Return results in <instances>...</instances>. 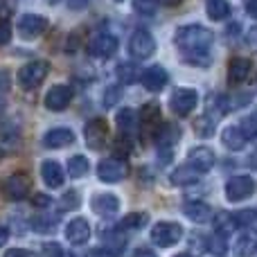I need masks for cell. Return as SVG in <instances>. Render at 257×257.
<instances>
[{"mask_svg":"<svg viewBox=\"0 0 257 257\" xmlns=\"http://www.w3.org/2000/svg\"><path fill=\"white\" fill-rule=\"evenodd\" d=\"M174 43L176 48L183 52L185 61L190 63H205L210 61V54H208V48L212 45V32L203 25H185L176 32L174 36Z\"/></svg>","mask_w":257,"mask_h":257,"instance_id":"1","label":"cell"},{"mask_svg":"<svg viewBox=\"0 0 257 257\" xmlns=\"http://www.w3.org/2000/svg\"><path fill=\"white\" fill-rule=\"evenodd\" d=\"M50 72V63L48 61H30L18 70V84L23 90H32L36 86L43 84V79Z\"/></svg>","mask_w":257,"mask_h":257,"instance_id":"2","label":"cell"},{"mask_svg":"<svg viewBox=\"0 0 257 257\" xmlns=\"http://www.w3.org/2000/svg\"><path fill=\"white\" fill-rule=\"evenodd\" d=\"M154 52H156L154 36H151L147 30L133 32L131 39H128V54H131L133 59H138V61H142V59H149Z\"/></svg>","mask_w":257,"mask_h":257,"instance_id":"3","label":"cell"},{"mask_svg":"<svg viewBox=\"0 0 257 257\" xmlns=\"http://www.w3.org/2000/svg\"><path fill=\"white\" fill-rule=\"evenodd\" d=\"M97 176L104 183H117L128 176V163L124 158H104L97 165Z\"/></svg>","mask_w":257,"mask_h":257,"instance_id":"4","label":"cell"},{"mask_svg":"<svg viewBox=\"0 0 257 257\" xmlns=\"http://www.w3.org/2000/svg\"><path fill=\"white\" fill-rule=\"evenodd\" d=\"M183 237V228L174 221H160L154 226L151 230V241L160 248H167V246H174L178 239Z\"/></svg>","mask_w":257,"mask_h":257,"instance_id":"5","label":"cell"},{"mask_svg":"<svg viewBox=\"0 0 257 257\" xmlns=\"http://www.w3.org/2000/svg\"><path fill=\"white\" fill-rule=\"evenodd\" d=\"M196 102H199V95H196V90H192V88H176L172 93L169 106H172V111L176 113V115L185 117V115H190V113L194 111Z\"/></svg>","mask_w":257,"mask_h":257,"instance_id":"6","label":"cell"},{"mask_svg":"<svg viewBox=\"0 0 257 257\" xmlns=\"http://www.w3.org/2000/svg\"><path fill=\"white\" fill-rule=\"evenodd\" d=\"M48 18L45 16H39V14H25V16L18 18V34L23 36V39H36V36H41L45 30H48Z\"/></svg>","mask_w":257,"mask_h":257,"instance_id":"7","label":"cell"},{"mask_svg":"<svg viewBox=\"0 0 257 257\" xmlns=\"http://www.w3.org/2000/svg\"><path fill=\"white\" fill-rule=\"evenodd\" d=\"M255 181L250 176H232L226 183V199L228 201H244L255 192Z\"/></svg>","mask_w":257,"mask_h":257,"instance_id":"8","label":"cell"},{"mask_svg":"<svg viewBox=\"0 0 257 257\" xmlns=\"http://www.w3.org/2000/svg\"><path fill=\"white\" fill-rule=\"evenodd\" d=\"M30 187H32V183H30V178H27V174L18 172V174H12V176L5 181L3 192H5L7 199L21 201V199H25V196L30 194Z\"/></svg>","mask_w":257,"mask_h":257,"instance_id":"9","label":"cell"},{"mask_svg":"<svg viewBox=\"0 0 257 257\" xmlns=\"http://www.w3.org/2000/svg\"><path fill=\"white\" fill-rule=\"evenodd\" d=\"M84 136H86V145H88L90 149H102L104 142H106V136H108L106 120L93 117V120L84 126Z\"/></svg>","mask_w":257,"mask_h":257,"instance_id":"10","label":"cell"},{"mask_svg":"<svg viewBox=\"0 0 257 257\" xmlns=\"http://www.w3.org/2000/svg\"><path fill=\"white\" fill-rule=\"evenodd\" d=\"M72 102V88L68 84H57L48 90L45 95V106L50 111H63L68 108V104Z\"/></svg>","mask_w":257,"mask_h":257,"instance_id":"11","label":"cell"},{"mask_svg":"<svg viewBox=\"0 0 257 257\" xmlns=\"http://www.w3.org/2000/svg\"><path fill=\"white\" fill-rule=\"evenodd\" d=\"M88 52L90 57H97V59H108L117 52V39L111 34H99L95 36L93 41L88 43Z\"/></svg>","mask_w":257,"mask_h":257,"instance_id":"12","label":"cell"},{"mask_svg":"<svg viewBox=\"0 0 257 257\" xmlns=\"http://www.w3.org/2000/svg\"><path fill=\"white\" fill-rule=\"evenodd\" d=\"M167 79H169V77H167V70H165V68H160V66L147 68V70L140 75L142 86H145L149 93H158V90H163L165 84H167Z\"/></svg>","mask_w":257,"mask_h":257,"instance_id":"13","label":"cell"},{"mask_svg":"<svg viewBox=\"0 0 257 257\" xmlns=\"http://www.w3.org/2000/svg\"><path fill=\"white\" fill-rule=\"evenodd\" d=\"M88 237H90V226H88V221H86V219L77 217V219H72V221L68 223L66 239L70 241V244L81 246V244H86V241H88Z\"/></svg>","mask_w":257,"mask_h":257,"instance_id":"14","label":"cell"},{"mask_svg":"<svg viewBox=\"0 0 257 257\" xmlns=\"http://www.w3.org/2000/svg\"><path fill=\"white\" fill-rule=\"evenodd\" d=\"M187 165H192V167H194L199 174L210 172V169H212V165H214L212 149H208V147H194V149L190 151V163H187Z\"/></svg>","mask_w":257,"mask_h":257,"instance_id":"15","label":"cell"},{"mask_svg":"<svg viewBox=\"0 0 257 257\" xmlns=\"http://www.w3.org/2000/svg\"><path fill=\"white\" fill-rule=\"evenodd\" d=\"M250 68H253L250 59H246V57L230 59V63H228V81L230 84H241L250 75Z\"/></svg>","mask_w":257,"mask_h":257,"instance_id":"16","label":"cell"},{"mask_svg":"<svg viewBox=\"0 0 257 257\" xmlns=\"http://www.w3.org/2000/svg\"><path fill=\"white\" fill-rule=\"evenodd\" d=\"M178 138H181V128L176 124H172V122L156 128V145L165 151H172V147L178 142Z\"/></svg>","mask_w":257,"mask_h":257,"instance_id":"17","label":"cell"},{"mask_svg":"<svg viewBox=\"0 0 257 257\" xmlns=\"http://www.w3.org/2000/svg\"><path fill=\"white\" fill-rule=\"evenodd\" d=\"M75 142V133L70 128H52L43 136V145L48 149H61V147H68Z\"/></svg>","mask_w":257,"mask_h":257,"instance_id":"18","label":"cell"},{"mask_svg":"<svg viewBox=\"0 0 257 257\" xmlns=\"http://www.w3.org/2000/svg\"><path fill=\"white\" fill-rule=\"evenodd\" d=\"M90 208H93L97 214L111 217V214H115L117 210H120V201H117V196H113V194H97V196H93V201H90Z\"/></svg>","mask_w":257,"mask_h":257,"instance_id":"19","label":"cell"},{"mask_svg":"<svg viewBox=\"0 0 257 257\" xmlns=\"http://www.w3.org/2000/svg\"><path fill=\"white\" fill-rule=\"evenodd\" d=\"M232 250H235L239 257H250L257 253V230H246L241 232L239 237H237L235 246H232Z\"/></svg>","mask_w":257,"mask_h":257,"instance_id":"20","label":"cell"},{"mask_svg":"<svg viewBox=\"0 0 257 257\" xmlns=\"http://www.w3.org/2000/svg\"><path fill=\"white\" fill-rule=\"evenodd\" d=\"M41 176H43L45 185L48 187H61L63 185V169L59 163H54V160H45L43 165H41Z\"/></svg>","mask_w":257,"mask_h":257,"instance_id":"21","label":"cell"},{"mask_svg":"<svg viewBox=\"0 0 257 257\" xmlns=\"http://www.w3.org/2000/svg\"><path fill=\"white\" fill-rule=\"evenodd\" d=\"M246 138H248V136H246L244 128H239V126H228V128H223V133H221V142L230 151L244 149V147H246Z\"/></svg>","mask_w":257,"mask_h":257,"instance_id":"22","label":"cell"},{"mask_svg":"<svg viewBox=\"0 0 257 257\" xmlns=\"http://www.w3.org/2000/svg\"><path fill=\"white\" fill-rule=\"evenodd\" d=\"M183 212L196 223H208L212 219V208L208 203H201V201H194V203H185Z\"/></svg>","mask_w":257,"mask_h":257,"instance_id":"23","label":"cell"},{"mask_svg":"<svg viewBox=\"0 0 257 257\" xmlns=\"http://www.w3.org/2000/svg\"><path fill=\"white\" fill-rule=\"evenodd\" d=\"M199 176H201V174L196 172L192 165H181V167L174 169L172 183H174V185H192V183L199 181Z\"/></svg>","mask_w":257,"mask_h":257,"instance_id":"24","label":"cell"},{"mask_svg":"<svg viewBox=\"0 0 257 257\" xmlns=\"http://www.w3.org/2000/svg\"><path fill=\"white\" fill-rule=\"evenodd\" d=\"M102 241H104V246H106L108 253H113V255L122 253V248H124V244H126L124 237H122V232H115V230L102 232Z\"/></svg>","mask_w":257,"mask_h":257,"instance_id":"25","label":"cell"},{"mask_svg":"<svg viewBox=\"0 0 257 257\" xmlns=\"http://www.w3.org/2000/svg\"><path fill=\"white\" fill-rule=\"evenodd\" d=\"M208 16L212 21H223L230 16V5L226 0H208Z\"/></svg>","mask_w":257,"mask_h":257,"instance_id":"26","label":"cell"},{"mask_svg":"<svg viewBox=\"0 0 257 257\" xmlns=\"http://www.w3.org/2000/svg\"><path fill=\"white\" fill-rule=\"evenodd\" d=\"M68 174H70L72 178H81L88 174V160H86V156H72L70 160H68Z\"/></svg>","mask_w":257,"mask_h":257,"instance_id":"27","label":"cell"},{"mask_svg":"<svg viewBox=\"0 0 257 257\" xmlns=\"http://www.w3.org/2000/svg\"><path fill=\"white\" fill-rule=\"evenodd\" d=\"M149 221V217H147L145 212H131V214H126L124 219L120 221V230H136V228H142L145 223Z\"/></svg>","mask_w":257,"mask_h":257,"instance_id":"28","label":"cell"},{"mask_svg":"<svg viewBox=\"0 0 257 257\" xmlns=\"http://www.w3.org/2000/svg\"><path fill=\"white\" fill-rule=\"evenodd\" d=\"M117 126H120L122 131H133V128L138 126V113L133 111V108H122V111L117 113Z\"/></svg>","mask_w":257,"mask_h":257,"instance_id":"29","label":"cell"},{"mask_svg":"<svg viewBox=\"0 0 257 257\" xmlns=\"http://www.w3.org/2000/svg\"><path fill=\"white\" fill-rule=\"evenodd\" d=\"M115 75L122 84H133V81L140 77V72H138V66H133V63H120Z\"/></svg>","mask_w":257,"mask_h":257,"instance_id":"30","label":"cell"},{"mask_svg":"<svg viewBox=\"0 0 257 257\" xmlns=\"http://www.w3.org/2000/svg\"><path fill=\"white\" fill-rule=\"evenodd\" d=\"M158 120H160V108H158V104H145L142 106V111H140V122L142 124H158Z\"/></svg>","mask_w":257,"mask_h":257,"instance_id":"31","label":"cell"},{"mask_svg":"<svg viewBox=\"0 0 257 257\" xmlns=\"http://www.w3.org/2000/svg\"><path fill=\"white\" fill-rule=\"evenodd\" d=\"M230 219H232V226L246 228L257 221V210H239V212H235Z\"/></svg>","mask_w":257,"mask_h":257,"instance_id":"32","label":"cell"},{"mask_svg":"<svg viewBox=\"0 0 257 257\" xmlns=\"http://www.w3.org/2000/svg\"><path fill=\"white\" fill-rule=\"evenodd\" d=\"M158 0H133V7H136L138 14H147V16H151V14H156V9H158Z\"/></svg>","mask_w":257,"mask_h":257,"instance_id":"33","label":"cell"},{"mask_svg":"<svg viewBox=\"0 0 257 257\" xmlns=\"http://www.w3.org/2000/svg\"><path fill=\"white\" fill-rule=\"evenodd\" d=\"M210 250H212V253H217V255H223V253L228 250V246H226V237H223L221 232H217V235L210 237Z\"/></svg>","mask_w":257,"mask_h":257,"instance_id":"34","label":"cell"},{"mask_svg":"<svg viewBox=\"0 0 257 257\" xmlns=\"http://www.w3.org/2000/svg\"><path fill=\"white\" fill-rule=\"evenodd\" d=\"M54 226H57V217H52V219H48V217L34 219V228L39 232H50V230H54Z\"/></svg>","mask_w":257,"mask_h":257,"instance_id":"35","label":"cell"},{"mask_svg":"<svg viewBox=\"0 0 257 257\" xmlns=\"http://www.w3.org/2000/svg\"><path fill=\"white\" fill-rule=\"evenodd\" d=\"M77 205H79V194H77L75 190H70L68 194H63V199H61V210H75Z\"/></svg>","mask_w":257,"mask_h":257,"instance_id":"36","label":"cell"},{"mask_svg":"<svg viewBox=\"0 0 257 257\" xmlns=\"http://www.w3.org/2000/svg\"><path fill=\"white\" fill-rule=\"evenodd\" d=\"M113 149H115L117 156H128V151H131V140H128L126 136H120L115 142H113Z\"/></svg>","mask_w":257,"mask_h":257,"instance_id":"37","label":"cell"},{"mask_svg":"<svg viewBox=\"0 0 257 257\" xmlns=\"http://www.w3.org/2000/svg\"><path fill=\"white\" fill-rule=\"evenodd\" d=\"M9 86H12V79H9V72H7V70H0V102H3V99L7 97Z\"/></svg>","mask_w":257,"mask_h":257,"instance_id":"38","label":"cell"},{"mask_svg":"<svg viewBox=\"0 0 257 257\" xmlns=\"http://www.w3.org/2000/svg\"><path fill=\"white\" fill-rule=\"evenodd\" d=\"M120 93H122V90L117 88V86H113V88H108L106 93H104V106H106V108H111L113 104L117 102V97H120Z\"/></svg>","mask_w":257,"mask_h":257,"instance_id":"39","label":"cell"},{"mask_svg":"<svg viewBox=\"0 0 257 257\" xmlns=\"http://www.w3.org/2000/svg\"><path fill=\"white\" fill-rule=\"evenodd\" d=\"M12 39V25L7 21H0V45H7Z\"/></svg>","mask_w":257,"mask_h":257,"instance_id":"40","label":"cell"},{"mask_svg":"<svg viewBox=\"0 0 257 257\" xmlns=\"http://www.w3.org/2000/svg\"><path fill=\"white\" fill-rule=\"evenodd\" d=\"M43 255L45 257H63V250L59 244H45L43 246Z\"/></svg>","mask_w":257,"mask_h":257,"instance_id":"41","label":"cell"},{"mask_svg":"<svg viewBox=\"0 0 257 257\" xmlns=\"http://www.w3.org/2000/svg\"><path fill=\"white\" fill-rule=\"evenodd\" d=\"M12 9H14L12 0H0V18H3V21H7V16L12 14Z\"/></svg>","mask_w":257,"mask_h":257,"instance_id":"42","label":"cell"},{"mask_svg":"<svg viewBox=\"0 0 257 257\" xmlns=\"http://www.w3.org/2000/svg\"><path fill=\"white\" fill-rule=\"evenodd\" d=\"M5 257H36L32 250H23V248H12L5 253Z\"/></svg>","mask_w":257,"mask_h":257,"instance_id":"43","label":"cell"},{"mask_svg":"<svg viewBox=\"0 0 257 257\" xmlns=\"http://www.w3.org/2000/svg\"><path fill=\"white\" fill-rule=\"evenodd\" d=\"M34 205H39V208H45V205H50V196L36 194V196H34Z\"/></svg>","mask_w":257,"mask_h":257,"instance_id":"44","label":"cell"},{"mask_svg":"<svg viewBox=\"0 0 257 257\" xmlns=\"http://www.w3.org/2000/svg\"><path fill=\"white\" fill-rule=\"evenodd\" d=\"M244 5H246L250 16H257V0H244Z\"/></svg>","mask_w":257,"mask_h":257,"instance_id":"45","label":"cell"},{"mask_svg":"<svg viewBox=\"0 0 257 257\" xmlns=\"http://www.w3.org/2000/svg\"><path fill=\"white\" fill-rule=\"evenodd\" d=\"M7 239H9V228L0 226V248H3V246L7 244Z\"/></svg>","mask_w":257,"mask_h":257,"instance_id":"46","label":"cell"},{"mask_svg":"<svg viewBox=\"0 0 257 257\" xmlns=\"http://www.w3.org/2000/svg\"><path fill=\"white\" fill-rule=\"evenodd\" d=\"M86 3L88 0H68V5H70L72 9H79V7H86Z\"/></svg>","mask_w":257,"mask_h":257,"instance_id":"47","label":"cell"},{"mask_svg":"<svg viewBox=\"0 0 257 257\" xmlns=\"http://www.w3.org/2000/svg\"><path fill=\"white\" fill-rule=\"evenodd\" d=\"M133 257H156V253H151V250H147V248H140Z\"/></svg>","mask_w":257,"mask_h":257,"instance_id":"48","label":"cell"},{"mask_svg":"<svg viewBox=\"0 0 257 257\" xmlns=\"http://www.w3.org/2000/svg\"><path fill=\"white\" fill-rule=\"evenodd\" d=\"M86 257H104V253H102V250H90Z\"/></svg>","mask_w":257,"mask_h":257,"instance_id":"49","label":"cell"},{"mask_svg":"<svg viewBox=\"0 0 257 257\" xmlns=\"http://www.w3.org/2000/svg\"><path fill=\"white\" fill-rule=\"evenodd\" d=\"M158 3H165V5H176V3H181V0H158Z\"/></svg>","mask_w":257,"mask_h":257,"instance_id":"50","label":"cell"},{"mask_svg":"<svg viewBox=\"0 0 257 257\" xmlns=\"http://www.w3.org/2000/svg\"><path fill=\"white\" fill-rule=\"evenodd\" d=\"M250 165H253V167H257V154H255V158H250Z\"/></svg>","mask_w":257,"mask_h":257,"instance_id":"51","label":"cell"},{"mask_svg":"<svg viewBox=\"0 0 257 257\" xmlns=\"http://www.w3.org/2000/svg\"><path fill=\"white\" fill-rule=\"evenodd\" d=\"M45 3H50V5H57V3H59V0H45Z\"/></svg>","mask_w":257,"mask_h":257,"instance_id":"52","label":"cell"},{"mask_svg":"<svg viewBox=\"0 0 257 257\" xmlns=\"http://www.w3.org/2000/svg\"><path fill=\"white\" fill-rule=\"evenodd\" d=\"M176 257H192V255H187V253H181V255H176Z\"/></svg>","mask_w":257,"mask_h":257,"instance_id":"53","label":"cell"},{"mask_svg":"<svg viewBox=\"0 0 257 257\" xmlns=\"http://www.w3.org/2000/svg\"><path fill=\"white\" fill-rule=\"evenodd\" d=\"M63 257H72V255L70 253H63Z\"/></svg>","mask_w":257,"mask_h":257,"instance_id":"54","label":"cell"},{"mask_svg":"<svg viewBox=\"0 0 257 257\" xmlns=\"http://www.w3.org/2000/svg\"><path fill=\"white\" fill-rule=\"evenodd\" d=\"M115 3H122V0H115Z\"/></svg>","mask_w":257,"mask_h":257,"instance_id":"55","label":"cell"}]
</instances>
